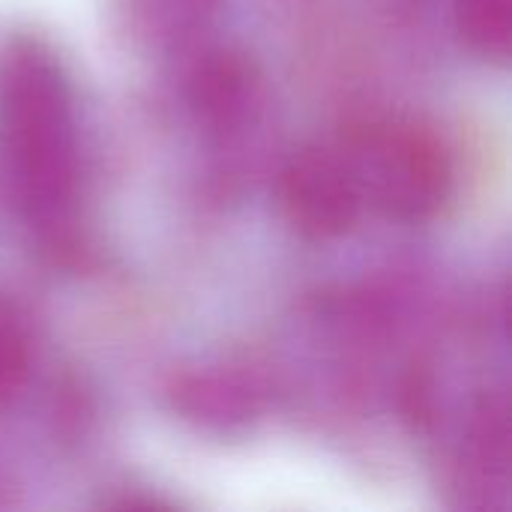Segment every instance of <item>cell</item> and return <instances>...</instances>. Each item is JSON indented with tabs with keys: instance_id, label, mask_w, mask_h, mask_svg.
<instances>
[{
	"instance_id": "6da1fadb",
	"label": "cell",
	"mask_w": 512,
	"mask_h": 512,
	"mask_svg": "<svg viewBox=\"0 0 512 512\" xmlns=\"http://www.w3.org/2000/svg\"><path fill=\"white\" fill-rule=\"evenodd\" d=\"M0 159L24 216L60 225L78 183L72 96L54 54L33 39L0 57Z\"/></svg>"
},
{
	"instance_id": "7a4b0ae2",
	"label": "cell",
	"mask_w": 512,
	"mask_h": 512,
	"mask_svg": "<svg viewBox=\"0 0 512 512\" xmlns=\"http://www.w3.org/2000/svg\"><path fill=\"white\" fill-rule=\"evenodd\" d=\"M339 159L360 201L399 222L435 216L450 195V156L438 135L417 123H363L348 132Z\"/></svg>"
},
{
	"instance_id": "3957f363",
	"label": "cell",
	"mask_w": 512,
	"mask_h": 512,
	"mask_svg": "<svg viewBox=\"0 0 512 512\" xmlns=\"http://www.w3.org/2000/svg\"><path fill=\"white\" fill-rule=\"evenodd\" d=\"M279 207L309 240L348 234L363 210L351 174L333 150H303L279 174Z\"/></svg>"
},
{
	"instance_id": "277c9868",
	"label": "cell",
	"mask_w": 512,
	"mask_h": 512,
	"mask_svg": "<svg viewBox=\"0 0 512 512\" xmlns=\"http://www.w3.org/2000/svg\"><path fill=\"white\" fill-rule=\"evenodd\" d=\"M261 78L255 63L240 51H207L192 66L186 99L195 117L210 129H234L249 120L258 105Z\"/></svg>"
},
{
	"instance_id": "5b68a950",
	"label": "cell",
	"mask_w": 512,
	"mask_h": 512,
	"mask_svg": "<svg viewBox=\"0 0 512 512\" xmlns=\"http://www.w3.org/2000/svg\"><path fill=\"white\" fill-rule=\"evenodd\" d=\"M174 411L207 429H234L252 420L255 393L231 372H195L183 375L171 387Z\"/></svg>"
},
{
	"instance_id": "8992f818",
	"label": "cell",
	"mask_w": 512,
	"mask_h": 512,
	"mask_svg": "<svg viewBox=\"0 0 512 512\" xmlns=\"http://www.w3.org/2000/svg\"><path fill=\"white\" fill-rule=\"evenodd\" d=\"M453 21L462 42L489 60H507L512 0H453Z\"/></svg>"
},
{
	"instance_id": "52a82bcc",
	"label": "cell",
	"mask_w": 512,
	"mask_h": 512,
	"mask_svg": "<svg viewBox=\"0 0 512 512\" xmlns=\"http://www.w3.org/2000/svg\"><path fill=\"white\" fill-rule=\"evenodd\" d=\"M30 333L12 300L0 294V411L15 405L30 378Z\"/></svg>"
},
{
	"instance_id": "ba28073f",
	"label": "cell",
	"mask_w": 512,
	"mask_h": 512,
	"mask_svg": "<svg viewBox=\"0 0 512 512\" xmlns=\"http://www.w3.org/2000/svg\"><path fill=\"white\" fill-rule=\"evenodd\" d=\"M219 0H132V9L156 39H180L216 12Z\"/></svg>"
}]
</instances>
